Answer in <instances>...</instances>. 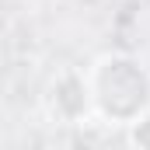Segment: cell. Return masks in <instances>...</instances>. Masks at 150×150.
<instances>
[{
	"mask_svg": "<svg viewBox=\"0 0 150 150\" xmlns=\"http://www.w3.org/2000/svg\"><path fill=\"white\" fill-rule=\"evenodd\" d=\"M91 91H94V115L108 126H129L143 112H150V67L126 52H105L91 67Z\"/></svg>",
	"mask_w": 150,
	"mask_h": 150,
	"instance_id": "cell-1",
	"label": "cell"
},
{
	"mask_svg": "<svg viewBox=\"0 0 150 150\" xmlns=\"http://www.w3.org/2000/svg\"><path fill=\"white\" fill-rule=\"evenodd\" d=\"M42 112L56 126H80L94 115V91H91V77L87 70L63 67L49 77L45 91H42Z\"/></svg>",
	"mask_w": 150,
	"mask_h": 150,
	"instance_id": "cell-2",
	"label": "cell"
},
{
	"mask_svg": "<svg viewBox=\"0 0 150 150\" xmlns=\"http://www.w3.org/2000/svg\"><path fill=\"white\" fill-rule=\"evenodd\" d=\"M126 140L133 147H140V150H150V112H143L136 122L126 126Z\"/></svg>",
	"mask_w": 150,
	"mask_h": 150,
	"instance_id": "cell-3",
	"label": "cell"
}]
</instances>
